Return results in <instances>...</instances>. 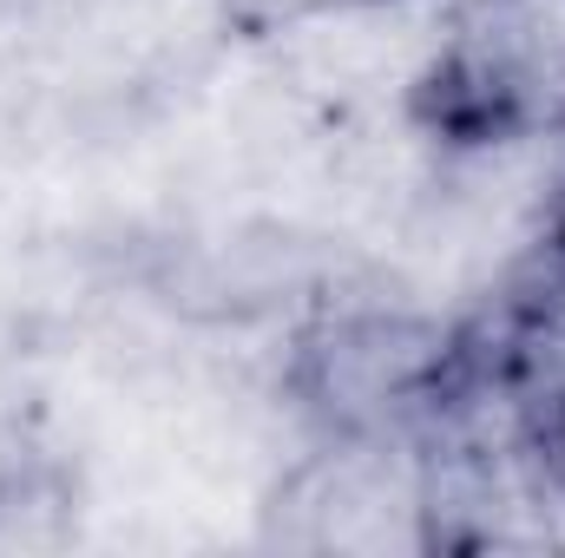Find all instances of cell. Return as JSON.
<instances>
[{
    "instance_id": "cell-1",
    "label": "cell",
    "mask_w": 565,
    "mask_h": 558,
    "mask_svg": "<svg viewBox=\"0 0 565 558\" xmlns=\"http://www.w3.org/2000/svg\"><path fill=\"white\" fill-rule=\"evenodd\" d=\"M454 335L408 309H349L302 342V395L349 440L382 433L395 415L447 388Z\"/></svg>"
}]
</instances>
